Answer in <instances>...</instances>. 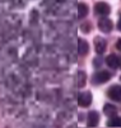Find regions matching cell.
Masks as SVG:
<instances>
[{"label": "cell", "mask_w": 121, "mask_h": 128, "mask_svg": "<svg viewBox=\"0 0 121 128\" xmlns=\"http://www.w3.org/2000/svg\"><path fill=\"white\" fill-rule=\"evenodd\" d=\"M108 96L110 99L115 102H121V86L120 85H113L108 89Z\"/></svg>", "instance_id": "cell-5"}, {"label": "cell", "mask_w": 121, "mask_h": 128, "mask_svg": "<svg viewBox=\"0 0 121 128\" xmlns=\"http://www.w3.org/2000/svg\"><path fill=\"white\" fill-rule=\"evenodd\" d=\"M116 48H117L118 51H121V38H120V40L116 42Z\"/></svg>", "instance_id": "cell-16"}, {"label": "cell", "mask_w": 121, "mask_h": 128, "mask_svg": "<svg viewBox=\"0 0 121 128\" xmlns=\"http://www.w3.org/2000/svg\"><path fill=\"white\" fill-rule=\"evenodd\" d=\"M88 51H89V46H88L87 41L79 38V40H78V52H79V54L84 56V54L88 53Z\"/></svg>", "instance_id": "cell-9"}, {"label": "cell", "mask_w": 121, "mask_h": 128, "mask_svg": "<svg viewBox=\"0 0 121 128\" xmlns=\"http://www.w3.org/2000/svg\"><path fill=\"white\" fill-rule=\"evenodd\" d=\"M101 64H102L101 58H94V62H93V65H94V66H97V67H98V66H99Z\"/></svg>", "instance_id": "cell-15"}, {"label": "cell", "mask_w": 121, "mask_h": 128, "mask_svg": "<svg viewBox=\"0 0 121 128\" xmlns=\"http://www.w3.org/2000/svg\"><path fill=\"white\" fill-rule=\"evenodd\" d=\"M107 126L108 127H121V117H111L110 120L107 122Z\"/></svg>", "instance_id": "cell-13"}, {"label": "cell", "mask_w": 121, "mask_h": 128, "mask_svg": "<svg viewBox=\"0 0 121 128\" xmlns=\"http://www.w3.org/2000/svg\"><path fill=\"white\" fill-rule=\"evenodd\" d=\"M120 67H121V57H120Z\"/></svg>", "instance_id": "cell-18"}, {"label": "cell", "mask_w": 121, "mask_h": 128, "mask_svg": "<svg viewBox=\"0 0 121 128\" xmlns=\"http://www.w3.org/2000/svg\"><path fill=\"white\" fill-rule=\"evenodd\" d=\"M111 79V74L106 70H101L97 71L93 75V84H105Z\"/></svg>", "instance_id": "cell-1"}, {"label": "cell", "mask_w": 121, "mask_h": 128, "mask_svg": "<svg viewBox=\"0 0 121 128\" xmlns=\"http://www.w3.org/2000/svg\"><path fill=\"white\" fill-rule=\"evenodd\" d=\"M120 80H121V76H120Z\"/></svg>", "instance_id": "cell-19"}, {"label": "cell", "mask_w": 121, "mask_h": 128, "mask_svg": "<svg viewBox=\"0 0 121 128\" xmlns=\"http://www.w3.org/2000/svg\"><path fill=\"white\" fill-rule=\"evenodd\" d=\"M98 28L103 32V33H110L113 28L112 20L108 19V18H101L98 20Z\"/></svg>", "instance_id": "cell-4"}, {"label": "cell", "mask_w": 121, "mask_h": 128, "mask_svg": "<svg viewBox=\"0 0 121 128\" xmlns=\"http://www.w3.org/2000/svg\"><path fill=\"white\" fill-rule=\"evenodd\" d=\"M82 30H83V32H89V24H87V26L83 24V26H82Z\"/></svg>", "instance_id": "cell-14"}, {"label": "cell", "mask_w": 121, "mask_h": 128, "mask_svg": "<svg viewBox=\"0 0 121 128\" xmlns=\"http://www.w3.org/2000/svg\"><path fill=\"white\" fill-rule=\"evenodd\" d=\"M91 103H92V94H91V91H84V93H82L78 96V104L82 108L89 106Z\"/></svg>", "instance_id": "cell-3"}, {"label": "cell", "mask_w": 121, "mask_h": 128, "mask_svg": "<svg viewBox=\"0 0 121 128\" xmlns=\"http://www.w3.org/2000/svg\"><path fill=\"white\" fill-rule=\"evenodd\" d=\"M106 64H107V66L108 67H111V68H116V67H120V58L116 56V54H108V56L106 57Z\"/></svg>", "instance_id": "cell-8"}, {"label": "cell", "mask_w": 121, "mask_h": 128, "mask_svg": "<svg viewBox=\"0 0 121 128\" xmlns=\"http://www.w3.org/2000/svg\"><path fill=\"white\" fill-rule=\"evenodd\" d=\"M94 13L98 15H102V16H106L111 13V6L105 2H99L94 5Z\"/></svg>", "instance_id": "cell-2"}, {"label": "cell", "mask_w": 121, "mask_h": 128, "mask_svg": "<svg viewBox=\"0 0 121 128\" xmlns=\"http://www.w3.org/2000/svg\"><path fill=\"white\" fill-rule=\"evenodd\" d=\"M99 122V114L96 110H91L87 116V126L88 127H96Z\"/></svg>", "instance_id": "cell-7"}, {"label": "cell", "mask_w": 121, "mask_h": 128, "mask_svg": "<svg viewBox=\"0 0 121 128\" xmlns=\"http://www.w3.org/2000/svg\"><path fill=\"white\" fill-rule=\"evenodd\" d=\"M103 113H105L108 118L115 117V116H117V108L112 104H106L103 106Z\"/></svg>", "instance_id": "cell-10"}, {"label": "cell", "mask_w": 121, "mask_h": 128, "mask_svg": "<svg viewBox=\"0 0 121 128\" xmlns=\"http://www.w3.org/2000/svg\"><path fill=\"white\" fill-rule=\"evenodd\" d=\"M85 81H87V75L84 71H79L78 72V86L79 88H84L85 86Z\"/></svg>", "instance_id": "cell-12"}, {"label": "cell", "mask_w": 121, "mask_h": 128, "mask_svg": "<svg viewBox=\"0 0 121 128\" xmlns=\"http://www.w3.org/2000/svg\"><path fill=\"white\" fill-rule=\"evenodd\" d=\"M87 14H88V6H87V4H84V3H80L79 5H78V18H85L87 16Z\"/></svg>", "instance_id": "cell-11"}, {"label": "cell", "mask_w": 121, "mask_h": 128, "mask_svg": "<svg viewBox=\"0 0 121 128\" xmlns=\"http://www.w3.org/2000/svg\"><path fill=\"white\" fill-rule=\"evenodd\" d=\"M106 47H107V43H106V41L103 40L102 37H96L94 38V48H96V52L98 54L105 53Z\"/></svg>", "instance_id": "cell-6"}, {"label": "cell", "mask_w": 121, "mask_h": 128, "mask_svg": "<svg viewBox=\"0 0 121 128\" xmlns=\"http://www.w3.org/2000/svg\"><path fill=\"white\" fill-rule=\"evenodd\" d=\"M117 29L121 32V16H120V19H118V23H117Z\"/></svg>", "instance_id": "cell-17"}]
</instances>
